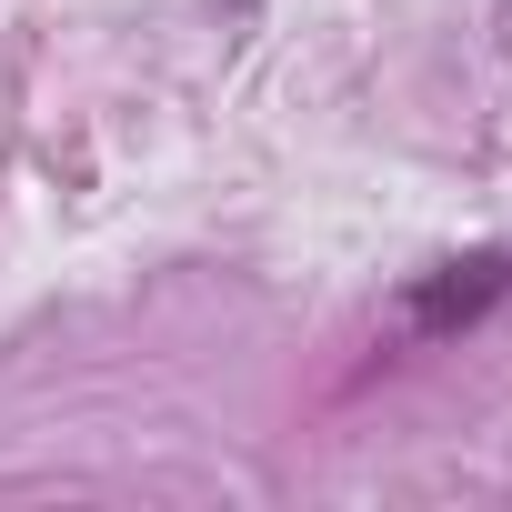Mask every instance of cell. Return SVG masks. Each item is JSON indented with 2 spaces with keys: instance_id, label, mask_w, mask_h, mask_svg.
<instances>
[{
  "instance_id": "1",
  "label": "cell",
  "mask_w": 512,
  "mask_h": 512,
  "mask_svg": "<svg viewBox=\"0 0 512 512\" xmlns=\"http://www.w3.org/2000/svg\"><path fill=\"white\" fill-rule=\"evenodd\" d=\"M502 292H512V251H462V262H442L432 282L402 292V312H412L422 332H462V322H482Z\"/></svg>"
}]
</instances>
